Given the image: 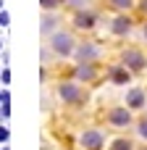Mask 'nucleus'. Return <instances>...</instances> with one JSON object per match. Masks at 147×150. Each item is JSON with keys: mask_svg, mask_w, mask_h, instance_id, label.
I'll list each match as a JSON object with an SVG mask.
<instances>
[{"mask_svg": "<svg viewBox=\"0 0 147 150\" xmlns=\"http://www.w3.org/2000/svg\"><path fill=\"white\" fill-rule=\"evenodd\" d=\"M142 34H145V40H147V24H145V32H142Z\"/></svg>", "mask_w": 147, "mask_h": 150, "instance_id": "23", "label": "nucleus"}, {"mask_svg": "<svg viewBox=\"0 0 147 150\" xmlns=\"http://www.w3.org/2000/svg\"><path fill=\"white\" fill-rule=\"evenodd\" d=\"M55 26H58V18H55V16H50V13L42 16V32H45V34L55 32Z\"/></svg>", "mask_w": 147, "mask_h": 150, "instance_id": "12", "label": "nucleus"}, {"mask_svg": "<svg viewBox=\"0 0 147 150\" xmlns=\"http://www.w3.org/2000/svg\"><path fill=\"white\" fill-rule=\"evenodd\" d=\"M74 55H76L79 61H97V58H100V47L92 45V42H82V45L74 47Z\"/></svg>", "mask_w": 147, "mask_h": 150, "instance_id": "7", "label": "nucleus"}, {"mask_svg": "<svg viewBox=\"0 0 147 150\" xmlns=\"http://www.w3.org/2000/svg\"><path fill=\"white\" fill-rule=\"evenodd\" d=\"M0 8H5V3H3V0H0Z\"/></svg>", "mask_w": 147, "mask_h": 150, "instance_id": "24", "label": "nucleus"}, {"mask_svg": "<svg viewBox=\"0 0 147 150\" xmlns=\"http://www.w3.org/2000/svg\"><path fill=\"white\" fill-rule=\"evenodd\" d=\"M8 140H11V129H8L5 124H0V145H5Z\"/></svg>", "mask_w": 147, "mask_h": 150, "instance_id": "17", "label": "nucleus"}, {"mask_svg": "<svg viewBox=\"0 0 147 150\" xmlns=\"http://www.w3.org/2000/svg\"><path fill=\"white\" fill-rule=\"evenodd\" d=\"M0 150H11V148H0Z\"/></svg>", "mask_w": 147, "mask_h": 150, "instance_id": "26", "label": "nucleus"}, {"mask_svg": "<svg viewBox=\"0 0 147 150\" xmlns=\"http://www.w3.org/2000/svg\"><path fill=\"white\" fill-rule=\"evenodd\" d=\"M142 150H147V148H142Z\"/></svg>", "mask_w": 147, "mask_h": 150, "instance_id": "27", "label": "nucleus"}, {"mask_svg": "<svg viewBox=\"0 0 147 150\" xmlns=\"http://www.w3.org/2000/svg\"><path fill=\"white\" fill-rule=\"evenodd\" d=\"M79 142H82L84 150H103L105 148V134L97 132V129H87V132L79 137Z\"/></svg>", "mask_w": 147, "mask_h": 150, "instance_id": "5", "label": "nucleus"}, {"mask_svg": "<svg viewBox=\"0 0 147 150\" xmlns=\"http://www.w3.org/2000/svg\"><path fill=\"white\" fill-rule=\"evenodd\" d=\"M139 11H142V13H147V0H142V3H139Z\"/></svg>", "mask_w": 147, "mask_h": 150, "instance_id": "22", "label": "nucleus"}, {"mask_svg": "<svg viewBox=\"0 0 147 150\" xmlns=\"http://www.w3.org/2000/svg\"><path fill=\"white\" fill-rule=\"evenodd\" d=\"M129 76H132V74H129L126 66H113V69H110V82H113V84H126Z\"/></svg>", "mask_w": 147, "mask_h": 150, "instance_id": "11", "label": "nucleus"}, {"mask_svg": "<svg viewBox=\"0 0 147 150\" xmlns=\"http://www.w3.org/2000/svg\"><path fill=\"white\" fill-rule=\"evenodd\" d=\"M50 47H53V53H58V55H74V37L68 34V32H53L50 34Z\"/></svg>", "mask_w": 147, "mask_h": 150, "instance_id": "2", "label": "nucleus"}, {"mask_svg": "<svg viewBox=\"0 0 147 150\" xmlns=\"http://www.w3.org/2000/svg\"><path fill=\"white\" fill-rule=\"evenodd\" d=\"M58 95H60V100L68 103V105H82V103L87 100V92L82 90L79 82H60V84H58Z\"/></svg>", "mask_w": 147, "mask_h": 150, "instance_id": "1", "label": "nucleus"}, {"mask_svg": "<svg viewBox=\"0 0 147 150\" xmlns=\"http://www.w3.org/2000/svg\"><path fill=\"white\" fill-rule=\"evenodd\" d=\"M63 0H39V5L45 8V11H53V8H58Z\"/></svg>", "mask_w": 147, "mask_h": 150, "instance_id": "18", "label": "nucleus"}, {"mask_svg": "<svg viewBox=\"0 0 147 150\" xmlns=\"http://www.w3.org/2000/svg\"><path fill=\"white\" fill-rule=\"evenodd\" d=\"M126 105L132 108V111H142L147 105V95L139 90V87H132L129 92H126Z\"/></svg>", "mask_w": 147, "mask_h": 150, "instance_id": "8", "label": "nucleus"}, {"mask_svg": "<svg viewBox=\"0 0 147 150\" xmlns=\"http://www.w3.org/2000/svg\"><path fill=\"white\" fill-rule=\"evenodd\" d=\"M110 150H134V142H132V140H126V137H118V140H113Z\"/></svg>", "mask_w": 147, "mask_h": 150, "instance_id": "13", "label": "nucleus"}, {"mask_svg": "<svg viewBox=\"0 0 147 150\" xmlns=\"http://www.w3.org/2000/svg\"><path fill=\"white\" fill-rule=\"evenodd\" d=\"M0 82H3V84H11V71H8V66H3V71H0Z\"/></svg>", "mask_w": 147, "mask_h": 150, "instance_id": "21", "label": "nucleus"}, {"mask_svg": "<svg viewBox=\"0 0 147 150\" xmlns=\"http://www.w3.org/2000/svg\"><path fill=\"white\" fill-rule=\"evenodd\" d=\"M95 21H97V16L89 13L87 8H84V11H76V16H74V26H76V29H92Z\"/></svg>", "mask_w": 147, "mask_h": 150, "instance_id": "9", "label": "nucleus"}, {"mask_svg": "<svg viewBox=\"0 0 147 150\" xmlns=\"http://www.w3.org/2000/svg\"><path fill=\"white\" fill-rule=\"evenodd\" d=\"M0 50H3V40H0Z\"/></svg>", "mask_w": 147, "mask_h": 150, "instance_id": "25", "label": "nucleus"}, {"mask_svg": "<svg viewBox=\"0 0 147 150\" xmlns=\"http://www.w3.org/2000/svg\"><path fill=\"white\" fill-rule=\"evenodd\" d=\"M74 76H76L79 82H95V79H97V69H95L92 61H79L76 69H74Z\"/></svg>", "mask_w": 147, "mask_h": 150, "instance_id": "6", "label": "nucleus"}, {"mask_svg": "<svg viewBox=\"0 0 147 150\" xmlns=\"http://www.w3.org/2000/svg\"><path fill=\"white\" fill-rule=\"evenodd\" d=\"M11 119V103H0V124H5Z\"/></svg>", "mask_w": 147, "mask_h": 150, "instance_id": "16", "label": "nucleus"}, {"mask_svg": "<svg viewBox=\"0 0 147 150\" xmlns=\"http://www.w3.org/2000/svg\"><path fill=\"white\" fill-rule=\"evenodd\" d=\"M108 121H110V127H129L132 124V108L129 105H116V108H110L108 111Z\"/></svg>", "mask_w": 147, "mask_h": 150, "instance_id": "4", "label": "nucleus"}, {"mask_svg": "<svg viewBox=\"0 0 147 150\" xmlns=\"http://www.w3.org/2000/svg\"><path fill=\"white\" fill-rule=\"evenodd\" d=\"M124 66H126L129 71H145V69H147L145 53H142V50H134V47L124 50Z\"/></svg>", "mask_w": 147, "mask_h": 150, "instance_id": "3", "label": "nucleus"}, {"mask_svg": "<svg viewBox=\"0 0 147 150\" xmlns=\"http://www.w3.org/2000/svg\"><path fill=\"white\" fill-rule=\"evenodd\" d=\"M68 8H74V11H84V8H89V3L92 0H63Z\"/></svg>", "mask_w": 147, "mask_h": 150, "instance_id": "14", "label": "nucleus"}, {"mask_svg": "<svg viewBox=\"0 0 147 150\" xmlns=\"http://www.w3.org/2000/svg\"><path fill=\"white\" fill-rule=\"evenodd\" d=\"M137 132H139V137H145V140H147V119H142V121L137 124Z\"/></svg>", "mask_w": 147, "mask_h": 150, "instance_id": "20", "label": "nucleus"}, {"mask_svg": "<svg viewBox=\"0 0 147 150\" xmlns=\"http://www.w3.org/2000/svg\"><path fill=\"white\" fill-rule=\"evenodd\" d=\"M110 29H113V34L124 37V34H129V32H132V18H129V16H116V18H113V24H110Z\"/></svg>", "mask_w": 147, "mask_h": 150, "instance_id": "10", "label": "nucleus"}, {"mask_svg": "<svg viewBox=\"0 0 147 150\" xmlns=\"http://www.w3.org/2000/svg\"><path fill=\"white\" fill-rule=\"evenodd\" d=\"M8 24H11V13H8V11H5V8H0V26H3V29H5V26H8Z\"/></svg>", "mask_w": 147, "mask_h": 150, "instance_id": "19", "label": "nucleus"}, {"mask_svg": "<svg viewBox=\"0 0 147 150\" xmlns=\"http://www.w3.org/2000/svg\"><path fill=\"white\" fill-rule=\"evenodd\" d=\"M113 8H118V11H129L132 5H134V0H108Z\"/></svg>", "mask_w": 147, "mask_h": 150, "instance_id": "15", "label": "nucleus"}]
</instances>
